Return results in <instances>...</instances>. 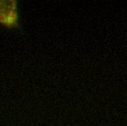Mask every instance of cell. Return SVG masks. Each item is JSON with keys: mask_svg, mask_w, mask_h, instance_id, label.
Here are the masks:
<instances>
[{"mask_svg": "<svg viewBox=\"0 0 127 126\" xmlns=\"http://www.w3.org/2000/svg\"><path fill=\"white\" fill-rule=\"evenodd\" d=\"M0 24L8 28L19 26L17 1L0 0Z\"/></svg>", "mask_w": 127, "mask_h": 126, "instance_id": "obj_1", "label": "cell"}]
</instances>
